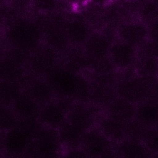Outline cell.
<instances>
[{
    "mask_svg": "<svg viewBox=\"0 0 158 158\" xmlns=\"http://www.w3.org/2000/svg\"><path fill=\"white\" fill-rule=\"evenodd\" d=\"M85 132L68 120L59 127L57 129V133L64 148V153L68 149L80 147Z\"/></svg>",
    "mask_w": 158,
    "mask_h": 158,
    "instance_id": "obj_15",
    "label": "cell"
},
{
    "mask_svg": "<svg viewBox=\"0 0 158 158\" xmlns=\"http://www.w3.org/2000/svg\"><path fill=\"white\" fill-rule=\"evenodd\" d=\"M148 39L158 44V20L148 25Z\"/></svg>",
    "mask_w": 158,
    "mask_h": 158,
    "instance_id": "obj_23",
    "label": "cell"
},
{
    "mask_svg": "<svg viewBox=\"0 0 158 158\" xmlns=\"http://www.w3.org/2000/svg\"><path fill=\"white\" fill-rule=\"evenodd\" d=\"M155 80L143 77L135 70L119 73L114 85L116 96L136 105L152 97Z\"/></svg>",
    "mask_w": 158,
    "mask_h": 158,
    "instance_id": "obj_1",
    "label": "cell"
},
{
    "mask_svg": "<svg viewBox=\"0 0 158 158\" xmlns=\"http://www.w3.org/2000/svg\"><path fill=\"white\" fill-rule=\"evenodd\" d=\"M102 112L90 103L75 102L68 113L67 120L86 131L96 127Z\"/></svg>",
    "mask_w": 158,
    "mask_h": 158,
    "instance_id": "obj_7",
    "label": "cell"
},
{
    "mask_svg": "<svg viewBox=\"0 0 158 158\" xmlns=\"http://www.w3.org/2000/svg\"><path fill=\"white\" fill-rule=\"evenodd\" d=\"M74 101L56 97L40 107L37 119L42 127L57 130L67 121L68 113Z\"/></svg>",
    "mask_w": 158,
    "mask_h": 158,
    "instance_id": "obj_3",
    "label": "cell"
},
{
    "mask_svg": "<svg viewBox=\"0 0 158 158\" xmlns=\"http://www.w3.org/2000/svg\"><path fill=\"white\" fill-rule=\"evenodd\" d=\"M135 118L146 128L158 126V101L151 97L136 104Z\"/></svg>",
    "mask_w": 158,
    "mask_h": 158,
    "instance_id": "obj_14",
    "label": "cell"
},
{
    "mask_svg": "<svg viewBox=\"0 0 158 158\" xmlns=\"http://www.w3.org/2000/svg\"><path fill=\"white\" fill-rule=\"evenodd\" d=\"M147 128L134 118L126 123L125 138L142 140Z\"/></svg>",
    "mask_w": 158,
    "mask_h": 158,
    "instance_id": "obj_21",
    "label": "cell"
},
{
    "mask_svg": "<svg viewBox=\"0 0 158 158\" xmlns=\"http://www.w3.org/2000/svg\"><path fill=\"white\" fill-rule=\"evenodd\" d=\"M136 18L147 25L158 20V4L149 0L141 5L137 10Z\"/></svg>",
    "mask_w": 158,
    "mask_h": 158,
    "instance_id": "obj_19",
    "label": "cell"
},
{
    "mask_svg": "<svg viewBox=\"0 0 158 158\" xmlns=\"http://www.w3.org/2000/svg\"><path fill=\"white\" fill-rule=\"evenodd\" d=\"M152 97L158 101V78L155 80L154 83Z\"/></svg>",
    "mask_w": 158,
    "mask_h": 158,
    "instance_id": "obj_24",
    "label": "cell"
},
{
    "mask_svg": "<svg viewBox=\"0 0 158 158\" xmlns=\"http://www.w3.org/2000/svg\"><path fill=\"white\" fill-rule=\"evenodd\" d=\"M137 57L158 59V44L148 39L136 48Z\"/></svg>",
    "mask_w": 158,
    "mask_h": 158,
    "instance_id": "obj_22",
    "label": "cell"
},
{
    "mask_svg": "<svg viewBox=\"0 0 158 158\" xmlns=\"http://www.w3.org/2000/svg\"><path fill=\"white\" fill-rule=\"evenodd\" d=\"M91 61L83 48L70 46L63 54L62 64L75 73L86 75L90 69Z\"/></svg>",
    "mask_w": 158,
    "mask_h": 158,
    "instance_id": "obj_11",
    "label": "cell"
},
{
    "mask_svg": "<svg viewBox=\"0 0 158 158\" xmlns=\"http://www.w3.org/2000/svg\"><path fill=\"white\" fill-rule=\"evenodd\" d=\"M135 104L116 96L105 107L103 112L128 122L135 118Z\"/></svg>",
    "mask_w": 158,
    "mask_h": 158,
    "instance_id": "obj_16",
    "label": "cell"
},
{
    "mask_svg": "<svg viewBox=\"0 0 158 158\" xmlns=\"http://www.w3.org/2000/svg\"><path fill=\"white\" fill-rule=\"evenodd\" d=\"M30 138L26 128L16 126L4 133V137L2 139V146L10 153H22L28 149Z\"/></svg>",
    "mask_w": 158,
    "mask_h": 158,
    "instance_id": "obj_12",
    "label": "cell"
},
{
    "mask_svg": "<svg viewBox=\"0 0 158 158\" xmlns=\"http://www.w3.org/2000/svg\"><path fill=\"white\" fill-rule=\"evenodd\" d=\"M81 75L60 64L52 69L46 77L53 88L56 97L68 98L75 101Z\"/></svg>",
    "mask_w": 158,
    "mask_h": 158,
    "instance_id": "obj_2",
    "label": "cell"
},
{
    "mask_svg": "<svg viewBox=\"0 0 158 158\" xmlns=\"http://www.w3.org/2000/svg\"><path fill=\"white\" fill-rule=\"evenodd\" d=\"M126 123L127 122L102 112L96 127L111 141L117 143L125 138Z\"/></svg>",
    "mask_w": 158,
    "mask_h": 158,
    "instance_id": "obj_10",
    "label": "cell"
},
{
    "mask_svg": "<svg viewBox=\"0 0 158 158\" xmlns=\"http://www.w3.org/2000/svg\"><path fill=\"white\" fill-rule=\"evenodd\" d=\"M65 33L72 47L83 48L94 31L84 17L72 18L66 22Z\"/></svg>",
    "mask_w": 158,
    "mask_h": 158,
    "instance_id": "obj_9",
    "label": "cell"
},
{
    "mask_svg": "<svg viewBox=\"0 0 158 158\" xmlns=\"http://www.w3.org/2000/svg\"><path fill=\"white\" fill-rule=\"evenodd\" d=\"M116 36L117 40L137 48L148 39V25L136 17L131 18L119 27Z\"/></svg>",
    "mask_w": 158,
    "mask_h": 158,
    "instance_id": "obj_8",
    "label": "cell"
},
{
    "mask_svg": "<svg viewBox=\"0 0 158 158\" xmlns=\"http://www.w3.org/2000/svg\"><path fill=\"white\" fill-rule=\"evenodd\" d=\"M115 157H151L143 141L141 139L124 138L114 146Z\"/></svg>",
    "mask_w": 158,
    "mask_h": 158,
    "instance_id": "obj_13",
    "label": "cell"
},
{
    "mask_svg": "<svg viewBox=\"0 0 158 158\" xmlns=\"http://www.w3.org/2000/svg\"><path fill=\"white\" fill-rule=\"evenodd\" d=\"M117 40L116 32L104 27L94 30L83 47L88 56L93 60L108 57L112 43Z\"/></svg>",
    "mask_w": 158,
    "mask_h": 158,
    "instance_id": "obj_5",
    "label": "cell"
},
{
    "mask_svg": "<svg viewBox=\"0 0 158 158\" xmlns=\"http://www.w3.org/2000/svg\"><path fill=\"white\" fill-rule=\"evenodd\" d=\"M114 146V143L96 127L84 133L80 146L86 157H115Z\"/></svg>",
    "mask_w": 158,
    "mask_h": 158,
    "instance_id": "obj_4",
    "label": "cell"
},
{
    "mask_svg": "<svg viewBox=\"0 0 158 158\" xmlns=\"http://www.w3.org/2000/svg\"><path fill=\"white\" fill-rule=\"evenodd\" d=\"M134 70L143 77L156 80L158 78V59L137 57Z\"/></svg>",
    "mask_w": 158,
    "mask_h": 158,
    "instance_id": "obj_18",
    "label": "cell"
},
{
    "mask_svg": "<svg viewBox=\"0 0 158 158\" xmlns=\"http://www.w3.org/2000/svg\"><path fill=\"white\" fill-rule=\"evenodd\" d=\"M142 141L151 156L158 157V126L148 128Z\"/></svg>",
    "mask_w": 158,
    "mask_h": 158,
    "instance_id": "obj_20",
    "label": "cell"
},
{
    "mask_svg": "<svg viewBox=\"0 0 158 158\" xmlns=\"http://www.w3.org/2000/svg\"><path fill=\"white\" fill-rule=\"evenodd\" d=\"M88 103H90L102 112L107 104L116 96L114 86H105L93 84Z\"/></svg>",
    "mask_w": 158,
    "mask_h": 158,
    "instance_id": "obj_17",
    "label": "cell"
},
{
    "mask_svg": "<svg viewBox=\"0 0 158 158\" xmlns=\"http://www.w3.org/2000/svg\"><path fill=\"white\" fill-rule=\"evenodd\" d=\"M151 1H153V2H156V3L158 4V0H151Z\"/></svg>",
    "mask_w": 158,
    "mask_h": 158,
    "instance_id": "obj_25",
    "label": "cell"
},
{
    "mask_svg": "<svg viewBox=\"0 0 158 158\" xmlns=\"http://www.w3.org/2000/svg\"><path fill=\"white\" fill-rule=\"evenodd\" d=\"M108 59L119 73L133 71L137 60L136 48L117 39L111 45Z\"/></svg>",
    "mask_w": 158,
    "mask_h": 158,
    "instance_id": "obj_6",
    "label": "cell"
}]
</instances>
